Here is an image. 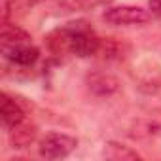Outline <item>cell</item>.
Returning <instances> with one entry per match:
<instances>
[{"instance_id": "8992f818", "label": "cell", "mask_w": 161, "mask_h": 161, "mask_svg": "<svg viewBox=\"0 0 161 161\" xmlns=\"http://www.w3.org/2000/svg\"><path fill=\"white\" fill-rule=\"evenodd\" d=\"M23 121H27L25 108L19 104V101H15L8 93H2V123H4V127L8 131H12L14 127L21 125Z\"/></svg>"}, {"instance_id": "277c9868", "label": "cell", "mask_w": 161, "mask_h": 161, "mask_svg": "<svg viewBox=\"0 0 161 161\" xmlns=\"http://www.w3.org/2000/svg\"><path fill=\"white\" fill-rule=\"evenodd\" d=\"M0 49H2L4 59L10 61L15 66H31L40 57V49L31 42V38L19 40V42H12V44H2Z\"/></svg>"}, {"instance_id": "3957f363", "label": "cell", "mask_w": 161, "mask_h": 161, "mask_svg": "<svg viewBox=\"0 0 161 161\" xmlns=\"http://www.w3.org/2000/svg\"><path fill=\"white\" fill-rule=\"evenodd\" d=\"M78 146V140L64 133H47L38 146V152L46 159H64Z\"/></svg>"}, {"instance_id": "30bf717a", "label": "cell", "mask_w": 161, "mask_h": 161, "mask_svg": "<svg viewBox=\"0 0 161 161\" xmlns=\"http://www.w3.org/2000/svg\"><path fill=\"white\" fill-rule=\"evenodd\" d=\"M106 2L108 0H63V6L66 8V12H86L103 6Z\"/></svg>"}, {"instance_id": "52a82bcc", "label": "cell", "mask_w": 161, "mask_h": 161, "mask_svg": "<svg viewBox=\"0 0 161 161\" xmlns=\"http://www.w3.org/2000/svg\"><path fill=\"white\" fill-rule=\"evenodd\" d=\"M89 89L99 97H110L119 91L118 78L106 72H93L89 76Z\"/></svg>"}, {"instance_id": "5b68a950", "label": "cell", "mask_w": 161, "mask_h": 161, "mask_svg": "<svg viewBox=\"0 0 161 161\" xmlns=\"http://www.w3.org/2000/svg\"><path fill=\"white\" fill-rule=\"evenodd\" d=\"M129 135L133 138H153L161 135V112H150L135 119Z\"/></svg>"}, {"instance_id": "7c38bea8", "label": "cell", "mask_w": 161, "mask_h": 161, "mask_svg": "<svg viewBox=\"0 0 161 161\" xmlns=\"http://www.w3.org/2000/svg\"><path fill=\"white\" fill-rule=\"evenodd\" d=\"M40 2H44V0H14V4H19L23 8H32V6H36Z\"/></svg>"}, {"instance_id": "6da1fadb", "label": "cell", "mask_w": 161, "mask_h": 161, "mask_svg": "<svg viewBox=\"0 0 161 161\" xmlns=\"http://www.w3.org/2000/svg\"><path fill=\"white\" fill-rule=\"evenodd\" d=\"M49 40L51 47H55L57 51H66L82 59L99 55L103 46V38H99L95 31L86 23H70L55 31Z\"/></svg>"}, {"instance_id": "8fae6325", "label": "cell", "mask_w": 161, "mask_h": 161, "mask_svg": "<svg viewBox=\"0 0 161 161\" xmlns=\"http://www.w3.org/2000/svg\"><path fill=\"white\" fill-rule=\"evenodd\" d=\"M150 10L153 15H157L161 19V0H150Z\"/></svg>"}, {"instance_id": "7a4b0ae2", "label": "cell", "mask_w": 161, "mask_h": 161, "mask_svg": "<svg viewBox=\"0 0 161 161\" xmlns=\"http://www.w3.org/2000/svg\"><path fill=\"white\" fill-rule=\"evenodd\" d=\"M103 19L116 27H131V25H144L150 21V14L140 6H108L103 14Z\"/></svg>"}, {"instance_id": "ba28073f", "label": "cell", "mask_w": 161, "mask_h": 161, "mask_svg": "<svg viewBox=\"0 0 161 161\" xmlns=\"http://www.w3.org/2000/svg\"><path fill=\"white\" fill-rule=\"evenodd\" d=\"M10 136H12V144L15 148H25V146H29L34 140V136H36V125H32L29 121H23L21 125L14 127L10 131Z\"/></svg>"}, {"instance_id": "9c48e42d", "label": "cell", "mask_w": 161, "mask_h": 161, "mask_svg": "<svg viewBox=\"0 0 161 161\" xmlns=\"http://www.w3.org/2000/svg\"><path fill=\"white\" fill-rule=\"evenodd\" d=\"M104 155L108 159H116V161H125V159H140V153H136L135 150H131L125 144L119 142H108L104 148Z\"/></svg>"}]
</instances>
